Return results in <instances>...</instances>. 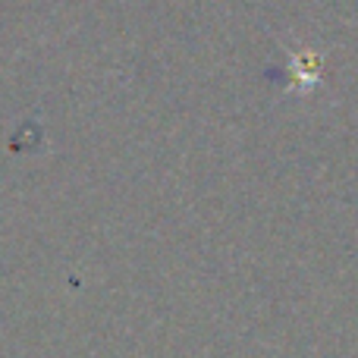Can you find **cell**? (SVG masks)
Here are the masks:
<instances>
[{"label":"cell","mask_w":358,"mask_h":358,"mask_svg":"<svg viewBox=\"0 0 358 358\" xmlns=\"http://www.w3.org/2000/svg\"><path fill=\"white\" fill-rule=\"evenodd\" d=\"M289 76H292V88L296 92H302V94L315 92L324 76L321 54L315 48H289Z\"/></svg>","instance_id":"1"}]
</instances>
